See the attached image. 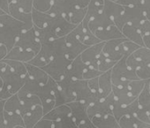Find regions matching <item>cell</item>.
Masks as SVG:
<instances>
[{"label":"cell","mask_w":150,"mask_h":128,"mask_svg":"<svg viewBox=\"0 0 150 128\" xmlns=\"http://www.w3.org/2000/svg\"><path fill=\"white\" fill-rule=\"evenodd\" d=\"M110 77L113 86L126 87L132 80L139 79L136 74V70L128 67L125 62V58L123 57L110 70Z\"/></svg>","instance_id":"6da1fadb"},{"label":"cell","mask_w":150,"mask_h":128,"mask_svg":"<svg viewBox=\"0 0 150 128\" xmlns=\"http://www.w3.org/2000/svg\"><path fill=\"white\" fill-rule=\"evenodd\" d=\"M71 62V61L65 55H60L53 58L46 65L42 67V69L50 78L56 82H59L65 77Z\"/></svg>","instance_id":"7a4b0ae2"},{"label":"cell","mask_w":150,"mask_h":128,"mask_svg":"<svg viewBox=\"0 0 150 128\" xmlns=\"http://www.w3.org/2000/svg\"><path fill=\"white\" fill-rule=\"evenodd\" d=\"M71 113V118L77 128H95L87 113V105L81 102L74 100L66 104Z\"/></svg>","instance_id":"3957f363"},{"label":"cell","mask_w":150,"mask_h":128,"mask_svg":"<svg viewBox=\"0 0 150 128\" xmlns=\"http://www.w3.org/2000/svg\"><path fill=\"white\" fill-rule=\"evenodd\" d=\"M71 85L75 94V100L84 103L87 106L98 100L97 97L89 89L88 80H72Z\"/></svg>","instance_id":"277c9868"},{"label":"cell","mask_w":150,"mask_h":128,"mask_svg":"<svg viewBox=\"0 0 150 128\" xmlns=\"http://www.w3.org/2000/svg\"><path fill=\"white\" fill-rule=\"evenodd\" d=\"M115 101L114 95L111 91L106 97L98 99L87 106V113L89 118L95 116H101L112 113V104Z\"/></svg>","instance_id":"5b68a950"},{"label":"cell","mask_w":150,"mask_h":128,"mask_svg":"<svg viewBox=\"0 0 150 128\" xmlns=\"http://www.w3.org/2000/svg\"><path fill=\"white\" fill-rule=\"evenodd\" d=\"M14 46L29 50L36 54L40 51L42 44L40 43L35 33L34 27H32L31 29L23 31L19 34Z\"/></svg>","instance_id":"8992f818"},{"label":"cell","mask_w":150,"mask_h":128,"mask_svg":"<svg viewBox=\"0 0 150 128\" xmlns=\"http://www.w3.org/2000/svg\"><path fill=\"white\" fill-rule=\"evenodd\" d=\"M40 51L47 57L49 61L60 55H65L64 37L55 39L47 43L42 44Z\"/></svg>","instance_id":"52a82bcc"},{"label":"cell","mask_w":150,"mask_h":128,"mask_svg":"<svg viewBox=\"0 0 150 128\" xmlns=\"http://www.w3.org/2000/svg\"><path fill=\"white\" fill-rule=\"evenodd\" d=\"M64 41H65V56L72 61L79 55L88 47V46L81 43L74 33L71 31L66 36H64Z\"/></svg>","instance_id":"ba28073f"},{"label":"cell","mask_w":150,"mask_h":128,"mask_svg":"<svg viewBox=\"0 0 150 128\" xmlns=\"http://www.w3.org/2000/svg\"><path fill=\"white\" fill-rule=\"evenodd\" d=\"M124 10H125V6H121L120 4L110 1V0H104V6H103L104 13L113 21L115 26L120 30L124 26V23L122 20Z\"/></svg>","instance_id":"9c48e42d"},{"label":"cell","mask_w":150,"mask_h":128,"mask_svg":"<svg viewBox=\"0 0 150 128\" xmlns=\"http://www.w3.org/2000/svg\"><path fill=\"white\" fill-rule=\"evenodd\" d=\"M1 77L4 81L3 88L6 90L11 95H13L16 94L21 89L28 77H21L18 74H15L11 70H9Z\"/></svg>","instance_id":"30bf717a"},{"label":"cell","mask_w":150,"mask_h":128,"mask_svg":"<svg viewBox=\"0 0 150 128\" xmlns=\"http://www.w3.org/2000/svg\"><path fill=\"white\" fill-rule=\"evenodd\" d=\"M146 18L140 9L139 5L125 6L124 14L122 16V20L124 24L129 23L136 28H139V25Z\"/></svg>","instance_id":"8fae6325"},{"label":"cell","mask_w":150,"mask_h":128,"mask_svg":"<svg viewBox=\"0 0 150 128\" xmlns=\"http://www.w3.org/2000/svg\"><path fill=\"white\" fill-rule=\"evenodd\" d=\"M126 38L124 37V38L114 39V40L104 41L102 53L109 59L115 61H118L120 59L124 57L122 50H121V43Z\"/></svg>","instance_id":"7c38bea8"},{"label":"cell","mask_w":150,"mask_h":128,"mask_svg":"<svg viewBox=\"0 0 150 128\" xmlns=\"http://www.w3.org/2000/svg\"><path fill=\"white\" fill-rule=\"evenodd\" d=\"M103 45H104V41H102L100 43L88 47L80 55L82 61L85 62L87 65L98 70L97 61H98L100 54H102Z\"/></svg>","instance_id":"4fadbf2b"},{"label":"cell","mask_w":150,"mask_h":128,"mask_svg":"<svg viewBox=\"0 0 150 128\" xmlns=\"http://www.w3.org/2000/svg\"><path fill=\"white\" fill-rule=\"evenodd\" d=\"M49 26L54 30L56 35L58 38H61L66 36L69 33H71L76 26L67 21L62 16H56L53 17L51 23Z\"/></svg>","instance_id":"5bb4252c"},{"label":"cell","mask_w":150,"mask_h":128,"mask_svg":"<svg viewBox=\"0 0 150 128\" xmlns=\"http://www.w3.org/2000/svg\"><path fill=\"white\" fill-rule=\"evenodd\" d=\"M21 33V32L19 30L0 24V44L5 45L9 51L13 47Z\"/></svg>","instance_id":"9a60e30c"},{"label":"cell","mask_w":150,"mask_h":128,"mask_svg":"<svg viewBox=\"0 0 150 128\" xmlns=\"http://www.w3.org/2000/svg\"><path fill=\"white\" fill-rule=\"evenodd\" d=\"M16 94L19 97L21 103V116H23L25 113L34 109L36 105L42 104V101L40 97L36 95L27 94L21 90H19Z\"/></svg>","instance_id":"2e32d148"},{"label":"cell","mask_w":150,"mask_h":128,"mask_svg":"<svg viewBox=\"0 0 150 128\" xmlns=\"http://www.w3.org/2000/svg\"><path fill=\"white\" fill-rule=\"evenodd\" d=\"M87 64L82 61L81 56L79 55L75 59H73L70 64L67 70V74L65 77L71 80H81L83 73L87 68Z\"/></svg>","instance_id":"e0dca14e"},{"label":"cell","mask_w":150,"mask_h":128,"mask_svg":"<svg viewBox=\"0 0 150 128\" xmlns=\"http://www.w3.org/2000/svg\"><path fill=\"white\" fill-rule=\"evenodd\" d=\"M94 34L101 40V41H107L110 40H114V39H119V38H124L125 36L123 35L121 30L117 28L115 24H112L105 28L99 29L94 33Z\"/></svg>","instance_id":"ac0fdd59"},{"label":"cell","mask_w":150,"mask_h":128,"mask_svg":"<svg viewBox=\"0 0 150 128\" xmlns=\"http://www.w3.org/2000/svg\"><path fill=\"white\" fill-rule=\"evenodd\" d=\"M90 120L95 128H119L118 123L112 113L95 116Z\"/></svg>","instance_id":"d6986e66"},{"label":"cell","mask_w":150,"mask_h":128,"mask_svg":"<svg viewBox=\"0 0 150 128\" xmlns=\"http://www.w3.org/2000/svg\"><path fill=\"white\" fill-rule=\"evenodd\" d=\"M35 55V54L29 50L14 46L13 48H11L8 51L5 59L14 60V61H19L27 63V62L30 61L34 58Z\"/></svg>","instance_id":"ffe728a7"},{"label":"cell","mask_w":150,"mask_h":128,"mask_svg":"<svg viewBox=\"0 0 150 128\" xmlns=\"http://www.w3.org/2000/svg\"><path fill=\"white\" fill-rule=\"evenodd\" d=\"M8 14H10L14 19H16L17 20H19L24 24V31L29 30L33 27L32 13H27L20 10L17 6H15L13 5H9Z\"/></svg>","instance_id":"44dd1931"},{"label":"cell","mask_w":150,"mask_h":128,"mask_svg":"<svg viewBox=\"0 0 150 128\" xmlns=\"http://www.w3.org/2000/svg\"><path fill=\"white\" fill-rule=\"evenodd\" d=\"M83 23H86L88 26V28L90 29V31L94 33L96 31L99 30V29H103V28H105L112 24L113 21L104 13V12L97 14L96 16H95L94 18H92L88 23L87 22H84L82 21Z\"/></svg>","instance_id":"7402d4cb"},{"label":"cell","mask_w":150,"mask_h":128,"mask_svg":"<svg viewBox=\"0 0 150 128\" xmlns=\"http://www.w3.org/2000/svg\"><path fill=\"white\" fill-rule=\"evenodd\" d=\"M43 115L44 113L42 104L36 105L34 109L25 113L22 116L25 128H34L36 123L43 117Z\"/></svg>","instance_id":"603a6c76"},{"label":"cell","mask_w":150,"mask_h":128,"mask_svg":"<svg viewBox=\"0 0 150 128\" xmlns=\"http://www.w3.org/2000/svg\"><path fill=\"white\" fill-rule=\"evenodd\" d=\"M99 97L104 98L112 91V82L110 77V70L102 73L98 77Z\"/></svg>","instance_id":"cb8c5ba5"},{"label":"cell","mask_w":150,"mask_h":128,"mask_svg":"<svg viewBox=\"0 0 150 128\" xmlns=\"http://www.w3.org/2000/svg\"><path fill=\"white\" fill-rule=\"evenodd\" d=\"M117 123L119 128H150V124L142 122L135 115H124Z\"/></svg>","instance_id":"d4e9b609"},{"label":"cell","mask_w":150,"mask_h":128,"mask_svg":"<svg viewBox=\"0 0 150 128\" xmlns=\"http://www.w3.org/2000/svg\"><path fill=\"white\" fill-rule=\"evenodd\" d=\"M25 64H26L28 75L30 78L36 81L38 83L42 85H44L48 83L50 77L42 68L32 65V64H29V63H25Z\"/></svg>","instance_id":"484cf974"},{"label":"cell","mask_w":150,"mask_h":128,"mask_svg":"<svg viewBox=\"0 0 150 128\" xmlns=\"http://www.w3.org/2000/svg\"><path fill=\"white\" fill-rule=\"evenodd\" d=\"M112 93L114 95L115 100L123 105H126L136 100L126 87H117L112 85Z\"/></svg>","instance_id":"4316f807"},{"label":"cell","mask_w":150,"mask_h":128,"mask_svg":"<svg viewBox=\"0 0 150 128\" xmlns=\"http://www.w3.org/2000/svg\"><path fill=\"white\" fill-rule=\"evenodd\" d=\"M121 32H122L123 35L129 40L138 44L140 47H145L142 37L139 32V29L136 28L135 26H133L132 25H131L129 23L125 24L121 29Z\"/></svg>","instance_id":"83f0119b"},{"label":"cell","mask_w":150,"mask_h":128,"mask_svg":"<svg viewBox=\"0 0 150 128\" xmlns=\"http://www.w3.org/2000/svg\"><path fill=\"white\" fill-rule=\"evenodd\" d=\"M53 19V16L50 15L47 13L40 12L33 8L32 10V20H33V26L37 28H45L48 27L51 20Z\"/></svg>","instance_id":"f1b7e54d"},{"label":"cell","mask_w":150,"mask_h":128,"mask_svg":"<svg viewBox=\"0 0 150 128\" xmlns=\"http://www.w3.org/2000/svg\"><path fill=\"white\" fill-rule=\"evenodd\" d=\"M5 128H25L22 116L17 112H8L4 110Z\"/></svg>","instance_id":"f546056e"},{"label":"cell","mask_w":150,"mask_h":128,"mask_svg":"<svg viewBox=\"0 0 150 128\" xmlns=\"http://www.w3.org/2000/svg\"><path fill=\"white\" fill-rule=\"evenodd\" d=\"M104 0H89L87 6V13L83 19L84 22H88L92 18L103 12Z\"/></svg>","instance_id":"4dcf8cb0"},{"label":"cell","mask_w":150,"mask_h":128,"mask_svg":"<svg viewBox=\"0 0 150 128\" xmlns=\"http://www.w3.org/2000/svg\"><path fill=\"white\" fill-rule=\"evenodd\" d=\"M86 13H87V7L86 8L73 7L65 14L64 18L70 23L77 26L83 21Z\"/></svg>","instance_id":"1f68e13d"},{"label":"cell","mask_w":150,"mask_h":128,"mask_svg":"<svg viewBox=\"0 0 150 128\" xmlns=\"http://www.w3.org/2000/svg\"><path fill=\"white\" fill-rule=\"evenodd\" d=\"M149 80H146L142 90L140 91L139 95L137 97L139 105L141 108L145 109L146 111H150V86H149Z\"/></svg>","instance_id":"d6a6232c"},{"label":"cell","mask_w":150,"mask_h":128,"mask_svg":"<svg viewBox=\"0 0 150 128\" xmlns=\"http://www.w3.org/2000/svg\"><path fill=\"white\" fill-rule=\"evenodd\" d=\"M132 54L139 61L140 67L145 65H150V48L146 47H139Z\"/></svg>","instance_id":"836d02e7"},{"label":"cell","mask_w":150,"mask_h":128,"mask_svg":"<svg viewBox=\"0 0 150 128\" xmlns=\"http://www.w3.org/2000/svg\"><path fill=\"white\" fill-rule=\"evenodd\" d=\"M4 110L8 112H17L21 114V103L17 94H13L10 97L6 99L4 104Z\"/></svg>","instance_id":"e575fe53"},{"label":"cell","mask_w":150,"mask_h":128,"mask_svg":"<svg viewBox=\"0 0 150 128\" xmlns=\"http://www.w3.org/2000/svg\"><path fill=\"white\" fill-rule=\"evenodd\" d=\"M3 60L7 63V65L9 66L10 70L13 72H14L15 74H18L24 77H27L28 76L25 62L14 61V60H9V59H3Z\"/></svg>","instance_id":"d590c367"},{"label":"cell","mask_w":150,"mask_h":128,"mask_svg":"<svg viewBox=\"0 0 150 128\" xmlns=\"http://www.w3.org/2000/svg\"><path fill=\"white\" fill-rule=\"evenodd\" d=\"M139 32L142 37L144 46L146 47H150V21L145 19L139 26Z\"/></svg>","instance_id":"8d00e7d4"},{"label":"cell","mask_w":150,"mask_h":128,"mask_svg":"<svg viewBox=\"0 0 150 128\" xmlns=\"http://www.w3.org/2000/svg\"><path fill=\"white\" fill-rule=\"evenodd\" d=\"M116 63H117V61L109 59L108 57H106L102 53L98 58V61H97V69L99 71L103 73V72H106L108 70H110Z\"/></svg>","instance_id":"74e56055"},{"label":"cell","mask_w":150,"mask_h":128,"mask_svg":"<svg viewBox=\"0 0 150 128\" xmlns=\"http://www.w3.org/2000/svg\"><path fill=\"white\" fill-rule=\"evenodd\" d=\"M146 80H142V79H137V80H132L131 81L128 85L126 86V88L128 89V90L130 91V93L134 97H138V96L139 95L140 91L142 90L145 83H146Z\"/></svg>","instance_id":"f35d334b"},{"label":"cell","mask_w":150,"mask_h":128,"mask_svg":"<svg viewBox=\"0 0 150 128\" xmlns=\"http://www.w3.org/2000/svg\"><path fill=\"white\" fill-rule=\"evenodd\" d=\"M8 2L9 5H13L27 13H32L33 0H8Z\"/></svg>","instance_id":"ab89813d"},{"label":"cell","mask_w":150,"mask_h":128,"mask_svg":"<svg viewBox=\"0 0 150 128\" xmlns=\"http://www.w3.org/2000/svg\"><path fill=\"white\" fill-rule=\"evenodd\" d=\"M54 1L55 0H33V8L40 12L47 13L51 8Z\"/></svg>","instance_id":"60d3db41"},{"label":"cell","mask_w":150,"mask_h":128,"mask_svg":"<svg viewBox=\"0 0 150 128\" xmlns=\"http://www.w3.org/2000/svg\"><path fill=\"white\" fill-rule=\"evenodd\" d=\"M140 46H139L138 44L129 40L128 39H125L122 43H121V50L123 53L124 57L131 54L132 53H133L135 50H137Z\"/></svg>","instance_id":"b9f144b4"},{"label":"cell","mask_w":150,"mask_h":128,"mask_svg":"<svg viewBox=\"0 0 150 128\" xmlns=\"http://www.w3.org/2000/svg\"><path fill=\"white\" fill-rule=\"evenodd\" d=\"M101 74H102L101 71H99L98 70L88 65L84 73H83L82 80H89V79H92L95 77H98Z\"/></svg>","instance_id":"7bdbcfd3"},{"label":"cell","mask_w":150,"mask_h":128,"mask_svg":"<svg viewBox=\"0 0 150 128\" xmlns=\"http://www.w3.org/2000/svg\"><path fill=\"white\" fill-rule=\"evenodd\" d=\"M136 74L139 79L149 80L150 79V65H145L137 69Z\"/></svg>","instance_id":"ee69618b"},{"label":"cell","mask_w":150,"mask_h":128,"mask_svg":"<svg viewBox=\"0 0 150 128\" xmlns=\"http://www.w3.org/2000/svg\"><path fill=\"white\" fill-rule=\"evenodd\" d=\"M134 115H135V116H136L139 120H141L142 122L146 123V124H150V120H149V118H148L147 111H146L145 109L141 108L139 105L138 109L136 110V111H135Z\"/></svg>","instance_id":"f6af8a7d"},{"label":"cell","mask_w":150,"mask_h":128,"mask_svg":"<svg viewBox=\"0 0 150 128\" xmlns=\"http://www.w3.org/2000/svg\"><path fill=\"white\" fill-rule=\"evenodd\" d=\"M139 5L145 18L150 21V0H142Z\"/></svg>","instance_id":"bcb514c9"},{"label":"cell","mask_w":150,"mask_h":128,"mask_svg":"<svg viewBox=\"0 0 150 128\" xmlns=\"http://www.w3.org/2000/svg\"><path fill=\"white\" fill-rule=\"evenodd\" d=\"M88 87L91 90V91L97 97L98 99H100V97H99V87H98V77H95V78L88 80Z\"/></svg>","instance_id":"7dc6e473"},{"label":"cell","mask_w":150,"mask_h":128,"mask_svg":"<svg viewBox=\"0 0 150 128\" xmlns=\"http://www.w3.org/2000/svg\"><path fill=\"white\" fill-rule=\"evenodd\" d=\"M34 128H53V121L42 118L35 125Z\"/></svg>","instance_id":"c3c4849f"},{"label":"cell","mask_w":150,"mask_h":128,"mask_svg":"<svg viewBox=\"0 0 150 128\" xmlns=\"http://www.w3.org/2000/svg\"><path fill=\"white\" fill-rule=\"evenodd\" d=\"M66 1L72 7H79V8H86L89 3V0H66Z\"/></svg>","instance_id":"681fc988"},{"label":"cell","mask_w":150,"mask_h":128,"mask_svg":"<svg viewBox=\"0 0 150 128\" xmlns=\"http://www.w3.org/2000/svg\"><path fill=\"white\" fill-rule=\"evenodd\" d=\"M6 99L0 100V128H5V118H4V104Z\"/></svg>","instance_id":"f907efd6"},{"label":"cell","mask_w":150,"mask_h":128,"mask_svg":"<svg viewBox=\"0 0 150 128\" xmlns=\"http://www.w3.org/2000/svg\"><path fill=\"white\" fill-rule=\"evenodd\" d=\"M10 70L9 66L7 65V63L2 60V61H0V77H2L5 73H6L8 70Z\"/></svg>","instance_id":"816d5d0a"},{"label":"cell","mask_w":150,"mask_h":128,"mask_svg":"<svg viewBox=\"0 0 150 128\" xmlns=\"http://www.w3.org/2000/svg\"><path fill=\"white\" fill-rule=\"evenodd\" d=\"M0 9H1L4 13H8V12H9L8 0H0Z\"/></svg>","instance_id":"f5cc1de1"},{"label":"cell","mask_w":150,"mask_h":128,"mask_svg":"<svg viewBox=\"0 0 150 128\" xmlns=\"http://www.w3.org/2000/svg\"><path fill=\"white\" fill-rule=\"evenodd\" d=\"M7 53H8L7 47L3 44H0V61H2L3 59H5Z\"/></svg>","instance_id":"db71d44e"},{"label":"cell","mask_w":150,"mask_h":128,"mask_svg":"<svg viewBox=\"0 0 150 128\" xmlns=\"http://www.w3.org/2000/svg\"><path fill=\"white\" fill-rule=\"evenodd\" d=\"M117 3L120 4L123 6H128L135 5V0H117Z\"/></svg>","instance_id":"11a10c76"},{"label":"cell","mask_w":150,"mask_h":128,"mask_svg":"<svg viewBox=\"0 0 150 128\" xmlns=\"http://www.w3.org/2000/svg\"><path fill=\"white\" fill-rule=\"evenodd\" d=\"M142 0H135V5H139Z\"/></svg>","instance_id":"9f6ffc18"},{"label":"cell","mask_w":150,"mask_h":128,"mask_svg":"<svg viewBox=\"0 0 150 128\" xmlns=\"http://www.w3.org/2000/svg\"><path fill=\"white\" fill-rule=\"evenodd\" d=\"M147 115H148V118H149V120H150V111H147Z\"/></svg>","instance_id":"6f0895ef"},{"label":"cell","mask_w":150,"mask_h":128,"mask_svg":"<svg viewBox=\"0 0 150 128\" xmlns=\"http://www.w3.org/2000/svg\"><path fill=\"white\" fill-rule=\"evenodd\" d=\"M3 13H4V12H3V11L1 10V9H0V15H2Z\"/></svg>","instance_id":"680465c9"},{"label":"cell","mask_w":150,"mask_h":128,"mask_svg":"<svg viewBox=\"0 0 150 128\" xmlns=\"http://www.w3.org/2000/svg\"><path fill=\"white\" fill-rule=\"evenodd\" d=\"M110 1H113V2H117V0H110Z\"/></svg>","instance_id":"91938a15"},{"label":"cell","mask_w":150,"mask_h":128,"mask_svg":"<svg viewBox=\"0 0 150 128\" xmlns=\"http://www.w3.org/2000/svg\"><path fill=\"white\" fill-rule=\"evenodd\" d=\"M149 48H150V47H149Z\"/></svg>","instance_id":"94428289"},{"label":"cell","mask_w":150,"mask_h":128,"mask_svg":"<svg viewBox=\"0 0 150 128\" xmlns=\"http://www.w3.org/2000/svg\"><path fill=\"white\" fill-rule=\"evenodd\" d=\"M149 86H150V85H149Z\"/></svg>","instance_id":"6125c7cd"}]
</instances>
